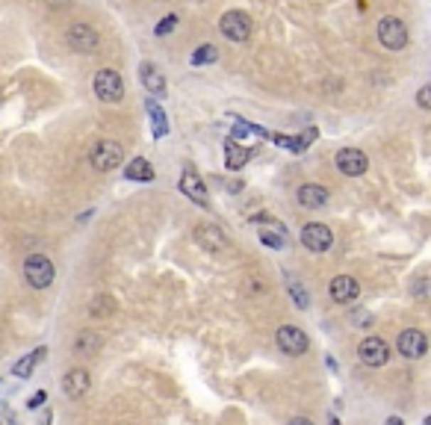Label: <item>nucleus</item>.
Instances as JSON below:
<instances>
[{
  "label": "nucleus",
  "instance_id": "f257e3e1",
  "mask_svg": "<svg viewBox=\"0 0 431 425\" xmlns=\"http://www.w3.org/2000/svg\"><path fill=\"white\" fill-rule=\"evenodd\" d=\"M56 278V269H53V263L45 257V254H30L24 260V280L30 283L33 290H45L50 287Z\"/></svg>",
  "mask_w": 431,
  "mask_h": 425
},
{
  "label": "nucleus",
  "instance_id": "f03ea898",
  "mask_svg": "<svg viewBox=\"0 0 431 425\" xmlns=\"http://www.w3.org/2000/svg\"><path fill=\"white\" fill-rule=\"evenodd\" d=\"M92 89H95V95L101 98V100H107V104H115V100L124 98V80H122L119 71L101 68V71L95 74V80H92Z\"/></svg>",
  "mask_w": 431,
  "mask_h": 425
},
{
  "label": "nucleus",
  "instance_id": "7ed1b4c3",
  "mask_svg": "<svg viewBox=\"0 0 431 425\" xmlns=\"http://www.w3.org/2000/svg\"><path fill=\"white\" fill-rule=\"evenodd\" d=\"M89 159H92V166H95V169H101V172H112V169H119V166H122L124 151H122L119 142H112V139H101V142H95V148L89 151Z\"/></svg>",
  "mask_w": 431,
  "mask_h": 425
},
{
  "label": "nucleus",
  "instance_id": "20e7f679",
  "mask_svg": "<svg viewBox=\"0 0 431 425\" xmlns=\"http://www.w3.org/2000/svg\"><path fill=\"white\" fill-rule=\"evenodd\" d=\"M408 38L410 36H408V27H405L402 18L387 15V18H381V21H378V42L387 51H402L408 45Z\"/></svg>",
  "mask_w": 431,
  "mask_h": 425
},
{
  "label": "nucleus",
  "instance_id": "39448f33",
  "mask_svg": "<svg viewBox=\"0 0 431 425\" xmlns=\"http://www.w3.org/2000/svg\"><path fill=\"white\" fill-rule=\"evenodd\" d=\"M302 246L313 254H322L334 246V234H331V228L322 225V221H310V225L302 228Z\"/></svg>",
  "mask_w": 431,
  "mask_h": 425
},
{
  "label": "nucleus",
  "instance_id": "423d86ee",
  "mask_svg": "<svg viewBox=\"0 0 431 425\" xmlns=\"http://www.w3.org/2000/svg\"><path fill=\"white\" fill-rule=\"evenodd\" d=\"M275 340H278V349H281L284 355H289V357L304 355L307 346H310L307 334H304L302 328H296V325H281L278 334H275Z\"/></svg>",
  "mask_w": 431,
  "mask_h": 425
},
{
  "label": "nucleus",
  "instance_id": "0eeeda50",
  "mask_svg": "<svg viewBox=\"0 0 431 425\" xmlns=\"http://www.w3.org/2000/svg\"><path fill=\"white\" fill-rule=\"evenodd\" d=\"M65 42L77 53H92V51H97V45H101V36H97L89 24H71L65 30Z\"/></svg>",
  "mask_w": 431,
  "mask_h": 425
},
{
  "label": "nucleus",
  "instance_id": "6e6552de",
  "mask_svg": "<svg viewBox=\"0 0 431 425\" xmlns=\"http://www.w3.org/2000/svg\"><path fill=\"white\" fill-rule=\"evenodd\" d=\"M219 27H222V33L230 38V42H245V38L251 36V18L243 9H230V12L222 15Z\"/></svg>",
  "mask_w": 431,
  "mask_h": 425
},
{
  "label": "nucleus",
  "instance_id": "1a4fd4ad",
  "mask_svg": "<svg viewBox=\"0 0 431 425\" xmlns=\"http://www.w3.org/2000/svg\"><path fill=\"white\" fill-rule=\"evenodd\" d=\"M358 357H361L363 367L378 369V367H384V363L390 360V346L381 337H366L361 342V349H358Z\"/></svg>",
  "mask_w": 431,
  "mask_h": 425
},
{
  "label": "nucleus",
  "instance_id": "9d476101",
  "mask_svg": "<svg viewBox=\"0 0 431 425\" xmlns=\"http://www.w3.org/2000/svg\"><path fill=\"white\" fill-rule=\"evenodd\" d=\"M334 163H337V169L346 177H361L369 169V159H366V154L361 148H343V151H337Z\"/></svg>",
  "mask_w": 431,
  "mask_h": 425
},
{
  "label": "nucleus",
  "instance_id": "9b49d317",
  "mask_svg": "<svg viewBox=\"0 0 431 425\" xmlns=\"http://www.w3.org/2000/svg\"><path fill=\"white\" fill-rule=\"evenodd\" d=\"M399 355L408 357V360H420L425 352H428V337L420 331V328H408L399 334Z\"/></svg>",
  "mask_w": 431,
  "mask_h": 425
},
{
  "label": "nucleus",
  "instance_id": "f8f14e48",
  "mask_svg": "<svg viewBox=\"0 0 431 425\" xmlns=\"http://www.w3.org/2000/svg\"><path fill=\"white\" fill-rule=\"evenodd\" d=\"M254 225H260V242L269 248H287V228L275 219H263V216H254L251 219Z\"/></svg>",
  "mask_w": 431,
  "mask_h": 425
},
{
  "label": "nucleus",
  "instance_id": "ddd939ff",
  "mask_svg": "<svg viewBox=\"0 0 431 425\" xmlns=\"http://www.w3.org/2000/svg\"><path fill=\"white\" fill-rule=\"evenodd\" d=\"M328 293H331V298H334L337 305H351V301L361 295V283L351 275H337L334 280L328 283Z\"/></svg>",
  "mask_w": 431,
  "mask_h": 425
},
{
  "label": "nucleus",
  "instance_id": "4468645a",
  "mask_svg": "<svg viewBox=\"0 0 431 425\" xmlns=\"http://www.w3.org/2000/svg\"><path fill=\"white\" fill-rule=\"evenodd\" d=\"M195 242H198L201 248H207L210 254H219L228 248V236L222 228H216V225H198L195 228Z\"/></svg>",
  "mask_w": 431,
  "mask_h": 425
},
{
  "label": "nucleus",
  "instance_id": "2eb2a0df",
  "mask_svg": "<svg viewBox=\"0 0 431 425\" xmlns=\"http://www.w3.org/2000/svg\"><path fill=\"white\" fill-rule=\"evenodd\" d=\"M181 189H183V195L192 198L198 207H207V204H210L207 187H204V180L195 174V169H183V174H181Z\"/></svg>",
  "mask_w": 431,
  "mask_h": 425
},
{
  "label": "nucleus",
  "instance_id": "dca6fc26",
  "mask_svg": "<svg viewBox=\"0 0 431 425\" xmlns=\"http://www.w3.org/2000/svg\"><path fill=\"white\" fill-rule=\"evenodd\" d=\"M89 387H92V378H89L86 369H71V372H65V378H63V390H65V396H71V399L86 396Z\"/></svg>",
  "mask_w": 431,
  "mask_h": 425
},
{
  "label": "nucleus",
  "instance_id": "f3484780",
  "mask_svg": "<svg viewBox=\"0 0 431 425\" xmlns=\"http://www.w3.org/2000/svg\"><path fill=\"white\" fill-rule=\"evenodd\" d=\"M139 80H142V86L148 89V95H156V98H163V95H166V77H163V71L156 68V65L142 63V68H139Z\"/></svg>",
  "mask_w": 431,
  "mask_h": 425
},
{
  "label": "nucleus",
  "instance_id": "a211bd4d",
  "mask_svg": "<svg viewBox=\"0 0 431 425\" xmlns=\"http://www.w3.org/2000/svg\"><path fill=\"white\" fill-rule=\"evenodd\" d=\"M299 204L307 207V210H319L328 204V189L319 187V184H304L299 187Z\"/></svg>",
  "mask_w": 431,
  "mask_h": 425
},
{
  "label": "nucleus",
  "instance_id": "6ab92c4d",
  "mask_svg": "<svg viewBox=\"0 0 431 425\" xmlns=\"http://www.w3.org/2000/svg\"><path fill=\"white\" fill-rule=\"evenodd\" d=\"M124 177L136 180V184H148V180H154V169H151V163L145 157H136L124 166Z\"/></svg>",
  "mask_w": 431,
  "mask_h": 425
},
{
  "label": "nucleus",
  "instance_id": "aec40b11",
  "mask_svg": "<svg viewBox=\"0 0 431 425\" xmlns=\"http://www.w3.org/2000/svg\"><path fill=\"white\" fill-rule=\"evenodd\" d=\"M248 157H251V151L248 148H240L237 142H225V163H228V169L230 172H237V169H243L245 163H248Z\"/></svg>",
  "mask_w": 431,
  "mask_h": 425
},
{
  "label": "nucleus",
  "instance_id": "412c9836",
  "mask_svg": "<svg viewBox=\"0 0 431 425\" xmlns=\"http://www.w3.org/2000/svg\"><path fill=\"white\" fill-rule=\"evenodd\" d=\"M74 349H77V355H97L101 352V337L95 331H80L74 340Z\"/></svg>",
  "mask_w": 431,
  "mask_h": 425
},
{
  "label": "nucleus",
  "instance_id": "4be33fe9",
  "mask_svg": "<svg viewBox=\"0 0 431 425\" xmlns=\"http://www.w3.org/2000/svg\"><path fill=\"white\" fill-rule=\"evenodd\" d=\"M42 357H45V349H36L33 355H27V357H21V360H18L15 367H12V372H15L18 378H30V375L36 372V363L42 360Z\"/></svg>",
  "mask_w": 431,
  "mask_h": 425
},
{
  "label": "nucleus",
  "instance_id": "5701e85b",
  "mask_svg": "<svg viewBox=\"0 0 431 425\" xmlns=\"http://www.w3.org/2000/svg\"><path fill=\"white\" fill-rule=\"evenodd\" d=\"M216 59H219V51H216L213 45H201L198 51L192 53L189 63H192V65H210V63H216Z\"/></svg>",
  "mask_w": 431,
  "mask_h": 425
},
{
  "label": "nucleus",
  "instance_id": "b1692460",
  "mask_svg": "<svg viewBox=\"0 0 431 425\" xmlns=\"http://www.w3.org/2000/svg\"><path fill=\"white\" fill-rule=\"evenodd\" d=\"M148 112H151V118H154V136L160 139V136H166L169 133V127H166V112L154 104V100H148Z\"/></svg>",
  "mask_w": 431,
  "mask_h": 425
},
{
  "label": "nucleus",
  "instance_id": "393cba45",
  "mask_svg": "<svg viewBox=\"0 0 431 425\" xmlns=\"http://www.w3.org/2000/svg\"><path fill=\"white\" fill-rule=\"evenodd\" d=\"M287 290H289L292 301H296V308H299V310H304V308H307V293H304L302 283H299V280H289V283H287Z\"/></svg>",
  "mask_w": 431,
  "mask_h": 425
},
{
  "label": "nucleus",
  "instance_id": "a878e982",
  "mask_svg": "<svg viewBox=\"0 0 431 425\" xmlns=\"http://www.w3.org/2000/svg\"><path fill=\"white\" fill-rule=\"evenodd\" d=\"M89 313H92L95 319H101V316H110V313H112V298H107V295H104V298H95V301H92V310H89Z\"/></svg>",
  "mask_w": 431,
  "mask_h": 425
},
{
  "label": "nucleus",
  "instance_id": "bb28decb",
  "mask_svg": "<svg viewBox=\"0 0 431 425\" xmlns=\"http://www.w3.org/2000/svg\"><path fill=\"white\" fill-rule=\"evenodd\" d=\"M174 24H178V18H174V15H166L163 21L156 24V30H154V33H156V36H166V33H171V30H174Z\"/></svg>",
  "mask_w": 431,
  "mask_h": 425
},
{
  "label": "nucleus",
  "instance_id": "cd10ccee",
  "mask_svg": "<svg viewBox=\"0 0 431 425\" xmlns=\"http://www.w3.org/2000/svg\"><path fill=\"white\" fill-rule=\"evenodd\" d=\"M428 95H431V86H422V89L417 92V104H420L422 110H428V107H431V98H428Z\"/></svg>",
  "mask_w": 431,
  "mask_h": 425
},
{
  "label": "nucleus",
  "instance_id": "c85d7f7f",
  "mask_svg": "<svg viewBox=\"0 0 431 425\" xmlns=\"http://www.w3.org/2000/svg\"><path fill=\"white\" fill-rule=\"evenodd\" d=\"M351 322H355V325H372V316L369 313H363V310H355V313H351Z\"/></svg>",
  "mask_w": 431,
  "mask_h": 425
},
{
  "label": "nucleus",
  "instance_id": "c756f323",
  "mask_svg": "<svg viewBox=\"0 0 431 425\" xmlns=\"http://www.w3.org/2000/svg\"><path fill=\"white\" fill-rule=\"evenodd\" d=\"M42 404H45V393L38 390V393H36V396L27 402V408H33V411H36V408H42Z\"/></svg>",
  "mask_w": 431,
  "mask_h": 425
},
{
  "label": "nucleus",
  "instance_id": "7c9ffc66",
  "mask_svg": "<svg viewBox=\"0 0 431 425\" xmlns=\"http://www.w3.org/2000/svg\"><path fill=\"white\" fill-rule=\"evenodd\" d=\"M287 425H313V422H310L307 416H296V419H289Z\"/></svg>",
  "mask_w": 431,
  "mask_h": 425
},
{
  "label": "nucleus",
  "instance_id": "2f4dec72",
  "mask_svg": "<svg viewBox=\"0 0 431 425\" xmlns=\"http://www.w3.org/2000/svg\"><path fill=\"white\" fill-rule=\"evenodd\" d=\"M384 425H405V422H402V419H399V416H390V419H387V422H384Z\"/></svg>",
  "mask_w": 431,
  "mask_h": 425
},
{
  "label": "nucleus",
  "instance_id": "473e14b6",
  "mask_svg": "<svg viewBox=\"0 0 431 425\" xmlns=\"http://www.w3.org/2000/svg\"><path fill=\"white\" fill-rule=\"evenodd\" d=\"M331 425H340V422H337V419H334V422H331Z\"/></svg>",
  "mask_w": 431,
  "mask_h": 425
}]
</instances>
